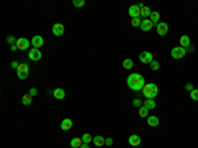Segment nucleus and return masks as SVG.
<instances>
[{
  "instance_id": "obj_1",
  "label": "nucleus",
  "mask_w": 198,
  "mask_h": 148,
  "mask_svg": "<svg viewBox=\"0 0 198 148\" xmlns=\"http://www.w3.org/2000/svg\"><path fill=\"white\" fill-rule=\"evenodd\" d=\"M127 85L131 90H135V91H140L143 90V87L145 86V79L141 74L139 73H134V74H129L127 77Z\"/></svg>"
},
{
  "instance_id": "obj_2",
  "label": "nucleus",
  "mask_w": 198,
  "mask_h": 148,
  "mask_svg": "<svg viewBox=\"0 0 198 148\" xmlns=\"http://www.w3.org/2000/svg\"><path fill=\"white\" fill-rule=\"evenodd\" d=\"M143 94L145 95L147 99H155L158 94V87L155 83H147L143 87Z\"/></svg>"
},
{
  "instance_id": "obj_3",
  "label": "nucleus",
  "mask_w": 198,
  "mask_h": 148,
  "mask_svg": "<svg viewBox=\"0 0 198 148\" xmlns=\"http://www.w3.org/2000/svg\"><path fill=\"white\" fill-rule=\"evenodd\" d=\"M188 53V50L185 49V48H182V46H176V48H173L172 49V52H171V56L173 57V58H176V59H180V58H182L184 56Z\"/></svg>"
},
{
  "instance_id": "obj_4",
  "label": "nucleus",
  "mask_w": 198,
  "mask_h": 148,
  "mask_svg": "<svg viewBox=\"0 0 198 148\" xmlns=\"http://www.w3.org/2000/svg\"><path fill=\"white\" fill-rule=\"evenodd\" d=\"M139 59H140V62H143V64H151V62L153 61V56L149 52H141L140 54H139Z\"/></svg>"
},
{
  "instance_id": "obj_5",
  "label": "nucleus",
  "mask_w": 198,
  "mask_h": 148,
  "mask_svg": "<svg viewBox=\"0 0 198 148\" xmlns=\"http://www.w3.org/2000/svg\"><path fill=\"white\" fill-rule=\"evenodd\" d=\"M29 40L24 38V37H21V38H19L17 41H16V46H17L19 50H27L28 48H29Z\"/></svg>"
},
{
  "instance_id": "obj_6",
  "label": "nucleus",
  "mask_w": 198,
  "mask_h": 148,
  "mask_svg": "<svg viewBox=\"0 0 198 148\" xmlns=\"http://www.w3.org/2000/svg\"><path fill=\"white\" fill-rule=\"evenodd\" d=\"M140 12H141V9L139 8V5H137V4L131 5V7H129V9H128V15L131 16L132 19L140 17Z\"/></svg>"
},
{
  "instance_id": "obj_7",
  "label": "nucleus",
  "mask_w": 198,
  "mask_h": 148,
  "mask_svg": "<svg viewBox=\"0 0 198 148\" xmlns=\"http://www.w3.org/2000/svg\"><path fill=\"white\" fill-rule=\"evenodd\" d=\"M156 30L160 36H165L169 30V27H168L166 22H158V24L156 25Z\"/></svg>"
},
{
  "instance_id": "obj_8",
  "label": "nucleus",
  "mask_w": 198,
  "mask_h": 148,
  "mask_svg": "<svg viewBox=\"0 0 198 148\" xmlns=\"http://www.w3.org/2000/svg\"><path fill=\"white\" fill-rule=\"evenodd\" d=\"M28 54H29V58L32 59V61H38V59H41V57H42V53L40 52V49H36V48L30 49Z\"/></svg>"
},
{
  "instance_id": "obj_9",
  "label": "nucleus",
  "mask_w": 198,
  "mask_h": 148,
  "mask_svg": "<svg viewBox=\"0 0 198 148\" xmlns=\"http://www.w3.org/2000/svg\"><path fill=\"white\" fill-rule=\"evenodd\" d=\"M52 30H53V35H54V36H62V35H64V32H65V28H64V25H62L61 22H56V24L53 25Z\"/></svg>"
},
{
  "instance_id": "obj_10",
  "label": "nucleus",
  "mask_w": 198,
  "mask_h": 148,
  "mask_svg": "<svg viewBox=\"0 0 198 148\" xmlns=\"http://www.w3.org/2000/svg\"><path fill=\"white\" fill-rule=\"evenodd\" d=\"M152 28H153V22H152L149 19H145V20H143V21H141L140 29L143 30V32H148V30H151Z\"/></svg>"
},
{
  "instance_id": "obj_11",
  "label": "nucleus",
  "mask_w": 198,
  "mask_h": 148,
  "mask_svg": "<svg viewBox=\"0 0 198 148\" xmlns=\"http://www.w3.org/2000/svg\"><path fill=\"white\" fill-rule=\"evenodd\" d=\"M30 44L33 45V48H36V49H40V48L44 45V38H42L41 36H35L32 38V41H30Z\"/></svg>"
},
{
  "instance_id": "obj_12",
  "label": "nucleus",
  "mask_w": 198,
  "mask_h": 148,
  "mask_svg": "<svg viewBox=\"0 0 198 148\" xmlns=\"http://www.w3.org/2000/svg\"><path fill=\"white\" fill-rule=\"evenodd\" d=\"M72 127H73V120H72V119L65 118L64 120H62V123H61V130L67 131V130L72 128Z\"/></svg>"
},
{
  "instance_id": "obj_13",
  "label": "nucleus",
  "mask_w": 198,
  "mask_h": 148,
  "mask_svg": "<svg viewBox=\"0 0 198 148\" xmlns=\"http://www.w3.org/2000/svg\"><path fill=\"white\" fill-rule=\"evenodd\" d=\"M128 143L131 144L132 147H136V146H139V144L141 143V139H140V136H139V135H131L128 138Z\"/></svg>"
},
{
  "instance_id": "obj_14",
  "label": "nucleus",
  "mask_w": 198,
  "mask_h": 148,
  "mask_svg": "<svg viewBox=\"0 0 198 148\" xmlns=\"http://www.w3.org/2000/svg\"><path fill=\"white\" fill-rule=\"evenodd\" d=\"M92 143H94V146H97V147H103L104 144H106V139H104L103 136L98 135L92 139Z\"/></svg>"
},
{
  "instance_id": "obj_15",
  "label": "nucleus",
  "mask_w": 198,
  "mask_h": 148,
  "mask_svg": "<svg viewBox=\"0 0 198 148\" xmlns=\"http://www.w3.org/2000/svg\"><path fill=\"white\" fill-rule=\"evenodd\" d=\"M147 123H148V126H151V127H157L158 123H160V120H158V118L156 115H153V116H148Z\"/></svg>"
},
{
  "instance_id": "obj_16",
  "label": "nucleus",
  "mask_w": 198,
  "mask_h": 148,
  "mask_svg": "<svg viewBox=\"0 0 198 148\" xmlns=\"http://www.w3.org/2000/svg\"><path fill=\"white\" fill-rule=\"evenodd\" d=\"M21 73V74H29V66H28L27 62H22V64L19 65L17 67V74Z\"/></svg>"
},
{
  "instance_id": "obj_17",
  "label": "nucleus",
  "mask_w": 198,
  "mask_h": 148,
  "mask_svg": "<svg viewBox=\"0 0 198 148\" xmlns=\"http://www.w3.org/2000/svg\"><path fill=\"white\" fill-rule=\"evenodd\" d=\"M180 44H181V46L182 48H189V45H190V38H189V36H186V35H184V36H181L180 37Z\"/></svg>"
},
{
  "instance_id": "obj_18",
  "label": "nucleus",
  "mask_w": 198,
  "mask_h": 148,
  "mask_svg": "<svg viewBox=\"0 0 198 148\" xmlns=\"http://www.w3.org/2000/svg\"><path fill=\"white\" fill-rule=\"evenodd\" d=\"M151 13H152V11H151V8H149V7H144V8H141L140 19L145 20L147 17H148V16H151Z\"/></svg>"
},
{
  "instance_id": "obj_19",
  "label": "nucleus",
  "mask_w": 198,
  "mask_h": 148,
  "mask_svg": "<svg viewBox=\"0 0 198 148\" xmlns=\"http://www.w3.org/2000/svg\"><path fill=\"white\" fill-rule=\"evenodd\" d=\"M82 144H83V141H82L81 138H74V139H72V141H70L72 148H81Z\"/></svg>"
},
{
  "instance_id": "obj_20",
  "label": "nucleus",
  "mask_w": 198,
  "mask_h": 148,
  "mask_svg": "<svg viewBox=\"0 0 198 148\" xmlns=\"http://www.w3.org/2000/svg\"><path fill=\"white\" fill-rule=\"evenodd\" d=\"M144 107H147L148 110H152L156 107V102H155V99H145V102L143 103Z\"/></svg>"
},
{
  "instance_id": "obj_21",
  "label": "nucleus",
  "mask_w": 198,
  "mask_h": 148,
  "mask_svg": "<svg viewBox=\"0 0 198 148\" xmlns=\"http://www.w3.org/2000/svg\"><path fill=\"white\" fill-rule=\"evenodd\" d=\"M149 20H151L152 22H153V25H157L158 24V20H160V13L156 12V11H152V13H151V16H149Z\"/></svg>"
},
{
  "instance_id": "obj_22",
  "label": "nucleus",
  "mask_w": 198,
  "mask_h": 148,
  "mask_svg": "<svg viewBox=\"0 0 198 148\" xmlns=\"http://www.w3.org/2000/svg\"><path fill=\"white\" fill-rule=\"evenodd\" d=\"M21 102L25 106H29V104L32 103V95H30V94H24L21 98Z\"/></svg>"
},
{
  "instance_id": "obj_23",
  "label": "nucleus",
  "mask_w": 198,
  "mask_h": 148,
  "mask_svg": "<svg viewBox=\"0 0 198 148\" xmlns=\"http://www.w3.org/2000/svg\"><path fill=\"white\" fill-rule=\"evenodd\" d=\"M123 67L127 70H131L132 67H134V61H132L131 58H126L123 61Z\"/></svg>"
},
{
  "instance_id": "obj_24",
  "label": "nucleus",
  "mask_w": 198,
  "mask_h": 148,
  "mask_svg": "<svg viewBox=\"0 0 198 148\" xmlns=\"http://www.w3.org/2000/svg\"><path fill=\"white\" fill-rule=\"evenodd\" d=\"M53 95H54L56 99H64L65 98V91L62 89H56L53 91Z\"/></svg>"
},
{
  "instance_id": "obj_25",
  "label": "nucleus",
  "mask_w": 198,
  "mask_h": 148,
  "mask_svg": "<svg viewBox=\"0 0 198 148\" xmlns=\"http://www.w3.org/2000/svg\"><path fill=\"white\" fill-rule=\"evenodd\" d=\"M139 116L140 118H145V116H148V109L144 106H141L140 109H139Z\"/></svg>"
},
{
  "instance_id": "obj_26",
  "label": "nucleus",
  "mask_w": 198,
  "mask_h": 148,
  "mask_svg": "<svg viewBox=\"0 0 198 148\" xmlns=\"http://www.w3.org/2000/svg\"><path fill=\"white\" fill-rule=\"evenodd\" d=\"M92 136L90 135V133H83V135H82V141H83V143H86V144H89L90 141H92Z\"/></svg>"
},
{
  "instance_id": "obj_27",
  "label": "nucleus",
  "mask_w": 198,
  "mask_h": 148,
  "mask_svg": "<svg viewBox=\"0 0 198 148\" xmlns=\"http://www.w3.org/2000/svg\"><path fill=\"white\" fill-rule=\"evenodd\" d=\"M141 20L140 17H136V19H132V21H131V24H132V27H140L141 25Z\"/></svg>"
},
{
  "instance_id": "obj_28",
  "label": "nucleus",
  "mask_w": 198,
  "mask_h": 148,
  "mask_svg": "<svg viewBox=\"0 0 198 148\" xmlns=\"http://www.w3.org/2000/svg\"><path fill=\"white\" fill-rule=\"evenodd\" d=\"M73 5H75L78 8H82L85 5V0H73Z\"/></svg>"
},
{
  "instance_id": "obj_29",
  "label": "nucleus",
  "mask_w": 198,
  "mask_h": 148,
  "mask_svg": "<svg viewBox=\"0 0 198 148\" xmlns=\"http://www.w3.org/2000/svg\"><path fill=\"white\" fill-rule=\"evenodd\" d=\"M158 67H160V62L156 61V59H153V61L151 62V69L152 70H157Z\"/></svg>"
},
{
  "instance_id": "obj_30",
  "label": "nucleus",
  "mask_w": 198,
  "mask_h": 148,
  "mask_svg": "<svg viewBox=\"0 0 198 148\" xmlns=\"http://www.w3.org/2000/svg\"><path fill=\"white\" fill-rule=\"evenodd\" d=\"M190 98L193 99V101H198V90L194 89L190 91Z\"/></svg>"
},
{
  "instance_id": "obj_31",
  "label": "nucleus",
  "mask_w": 198,
  "mask_h": 148,
  "mask_svg": "<svg viewBox=\"0 0 198 148\" xmlns=\"http://www.w3.org/2000/svg\"><path fill=\"white\" fill-rule=\"evenodd\" d=\"M5 41H7V42H8V44H9V45H15V44H16V41H17V40H16L15 37H13V36H8L7 38H5Z\"/></svg>"
},
{
  "instance_id": "obj_32",
  "label": "nucleus",
  "mask_w": 198,
  "mask_h": 148,
  "mask_svg": "<svg viewBox=\"0 0 198 148\" xmlns=\"http://www.w3.org/2000/svg\"><path fill=\"white\" fill-rule=\"evenodd\" d=\"M132 103H134V106H135V107H139V109H140V107L143 106V102H141V99H140V98H135Z\"/></svg>"
},
{
  "instance_id": "obj_33",
  "label": "nucleus",
  "mask_w": 198,
  "mask_h": 148,
  "mask_svg": "<svg viewBox=\"0 0 198 148\" xmlns=\"http://www.w3.org/2000/svg\"><path fill=\"white\" fill-rule=\"evenodd\" d=\"M185 90H186V91H191V90H194L193 83H186L185 85Z\"/></svg>"
},
{
  "instance_id": "obj_34",
  "label": "nucleus",
  "mask_w": 198,
  "mask_h": 148,
  "mask_svg": "<svg viewBox=\"0 0 198 148\" xmlns=\"http://www.w3.org/2000/svg\"><path fill=\"white\" fill-rule=\"evenodd\" d=\"M106 146H112V139L111 138H107L106 139Z\"/></svg>"
},
{
  "instance_id": "obj_35",
  "label": "nucleus",
  "mask_w": 198,
  "mask_h": 148,
  "mask_svg": "<svg viewBox=\"0 0 198 148\" xmlns=\"http://www.w3.org/2000/svg\"><path fill=\"white\" fill-rule=\"evenodd\" d=\"M19 65H20V64H19L17 61H13V62H12V67H15V69H17Z\"/></svg>"
},
{
  "instance_id": "obj_36",
  "label": "nucleus",
  "mask_w": 198,
  "mask_h": 148,
  "mask_svg": "<svg viewBox=\"0 0 198 148\" xmlns=\"http://www.w3.org/2000/svg\"><path fill=\"white\" fill-rule=\"evenodd\" d=\"M29 94H30V95H36V94H37V90H36V89H30V91H29Z\"/></svg>"
},
{
  "instance_id": "obj_37",
  "label": "nucleus",
  "mask_w": 198,
  "mask_h": 148,
  "mask_svg": "<svg viewBox=\"0 0 198 148\" xmlns=\"http://www.w3.org/2000/svg\"><path fill=\"white\" fill-rule=\"evenodd\" d=\"M11 50H12V52L17 50V46H16V44H15V45H11Z\"/></svg>"
},
{
  "instance_id": "obj_38",
  "label": "nucleus",
  "mask_w": 198,
  "mask_h": 148,
  "mask_svg": "<svg viewBox=\"0 0 198 148\" xmlns=\"http://www.w3.org/2000/svg\"><path fill=\"white\" fill-rule=\"evenodd\" d=\"M81 148H89V144L83 143V144H82V146H81Z\"/></svg>"
}]
</instances>
